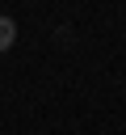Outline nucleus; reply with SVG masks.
Here are the masks:
<instances>
[{"instance_id":"f257e3e1","label":"nucleus","mask_w":126,"mask_h":135,"mask_svg":"<svg viewBox=\"0 0 126 135\" xmlns=\"http://www.w3.org/2000/svg\"><path fill=\"white\" fill-rule=\"evenodd\" d=\"M17 42V21L13 17H0V51H8Z\"/></svg>"}]
</instances>
